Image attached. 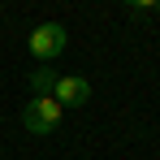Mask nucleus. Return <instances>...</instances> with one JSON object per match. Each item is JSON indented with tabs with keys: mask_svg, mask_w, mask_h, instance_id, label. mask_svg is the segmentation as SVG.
<instances>
[{
	"mask_svg": "<svg viewBox=\"0 0 160 160\" xmlns=\"http://www.w3.org/2000/svg\"><path fill=\"white\" fill-rule=\"evenodd\" d=\"M61 112H65V108L56 104L52 95H35V100L22 108V126H26L30 134H39V138H43V134H52L56 126H61Z\"/></svg>",
	"mask_w": 160,
	"mask_h": 160,
	"instance_id": "obj_1",
	"label": "nucleus"
},
{
	"mask_svg": "<svg viewBox=\"0 0 160 160\" xmlns=\"http://www.w3.org/2000/svg\"><path fill=\"white\" fill-rule=\"evenodd\" d=\"M65 43H69V30L61 26V22H39V26L30 30V56H35V61H52V56H61Z\"/></svg>",
	"mask_w": 160,
	"mask_h": 160,
	"instance_id": "obj_2",
	"label": "nucleus"
},
{
	"mask_svg": "<svg viewBox=\"0 0 160 160\" xmlns=\"http://www.w3.org/2000/svg\"><path fill=\"white\" fill-rule=\"evenodd\" d=\"M52 100H56L61 108H78V104H87V100H91V82L78 78V74H61V78H56Z\"/></svg>",
	"mask_w": 160,
	"mask_h": 160,
	"instance_id": "obj_3",
	"label": "nucleus"
},
{
	"mask_svg": "<svg viewBox=\"0 0 160 160\" xmlns=\"http://www.w3.org/2000/svg\"><path fill=\"white\" fill-rule=\"evenodd\" d=\"M56 78H61V74H52V69H35V74H30V91H35V95H52Z\"/></svg>",
	"mask_w": 160,
	"mask_h": 160,
	"instance_id": "obj_4",
	"label": "nucleus"
},
{
	"mask_svg": "<svg viewBox=\"0 0 160 160\" xmlns=\"http://www.w3.org/2000/svg\"><path fill=\"white\" fill-rule=\"evenodd\" d=\"M130 13H160V0H147V4H143V0H134Z\"/></svg>",
	"mask_w": 160,
	"mask_h": 160,
	"instance_id": "obj_5",
	"label": "nucleus"
}]
</instances>
